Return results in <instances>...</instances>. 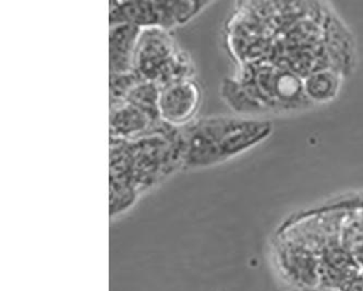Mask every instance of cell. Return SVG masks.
Instances as JSON below:
<instances>
[{
  "mask_svg": "<svg viewBox=\"0 0 363 291\" xmlns=\"http://www.w3.org/2000/svg\"><path fill=\"white\" fill-rule=\"evenodd\" d=\"M111 137L133 140L163 126L161 117L129 102L111 106Z\"/></svg>",
  "mask_w": 363,
  "mask_h": 291,
  "instance_id": "cell-7",
  "label": "cell"
},
{
  "mask_svg": "<svg viewBox=\"0 0 363 291\" xmlns=\"http://www.w3.org/2000/svg\"><path fill=\"white\" fill-rule=\"evenodd\" d=\"M202 102V90L194 78L184 79L162 89L158 112L164 123L172 128H186L196 119Z\"/></svg>",
  "mask_w": 363,
  "mask_h": 291,
  "instance_id": "cell-6",
  "label": "cell"
},
{
  "mask_svg": "<svg viewBox=\"0 0 363 291\" xmlns=\"http://www.w3.org/2000/svg\"><path fill=\"white\" fill-rule=\"evenodd\" d=\"M211 4L199 0L111 1L109 4V23H129L139 26L142 30L172 31L174 28L184 25L194 20Z\"/></svg>",
  "mask_w": 363,
  "mask_h": 291,
  "instance_id": "cell-5",
  "label": "cell"
},
{
  "mask_svg": "<svg viewBox=\"0 0 363 291\" xmlns=\"http://www.w3.org/2000/svg\"><path fill=\"white\" fill-rule=\"evenodd\" d=\"M133 70L162 90L178 81L194 78L196 67L170 31L145 29L140 35Z\"/></svg>",
  "mask_w": 363,
  "mask_h": 291,
  "instance_id": "cell-4",
  "label": "cell"
},
{
  "mask_svg": "<svg viewBox=\"0 0 363 291\" xmlns=\"http://www.w3.org/2000/svg\"><path fill=\"white\" fill-rule=\"evenodd\" d=\"M142 29L129 23L111 24L109 30V74L133 72L135 52Z\"/></svg>",
  "mask_w": 363,
  "mask_h": 291,
  "instance_id": "cell-8",
  "label": "cell"
},
{
  "mask_svg": "<svg viewBox=\"0 0 363 291\" xmlns=\"http://www.w3.org/2000/svg\"><path fill=\"white\" fill-rule=\"evenodd\" d=\"M273 130L271 121L257 117L210 116L186 128L182 171L218 166L264 142Z\"/></svg>",
  "mask_w": 363,
  "mask_h": 291,
  "instance_id": "cell-3",
  "label": "cell"
},
{
  "mask_svg": "<svg viewBox=\"0 0 363 291\" xmlns=\"http://www.w3.org/2000/svg\"><path fill=\"white\" fill-rule=\"evenodd\" d=\"M182 129L164 123L154 132L133 140L111 137V217L133 209L143 194L182 171Z\"/></svg>",
  "mask_w": 363,
  "mask_h": 291,
  "instance_id": "cell-2",
  "label": "cell"
},
{
  "mask_svg": "<svg viewBox=\"0 0 363 291\" xmlns=\"http://www.w3.org/2000/svg\"><path fill=\"white\" fill-rule=\"evenodd\" d=\"M235 72L222 97L236 115L294 114L335 100L356 64V42L318 1H241L226 24Z\"/></svg>",
  "mask_w": 363,
  "mask_h": 291,
  "instance_id": "cell-1",
  "label": "cell"
}]
</instances>
